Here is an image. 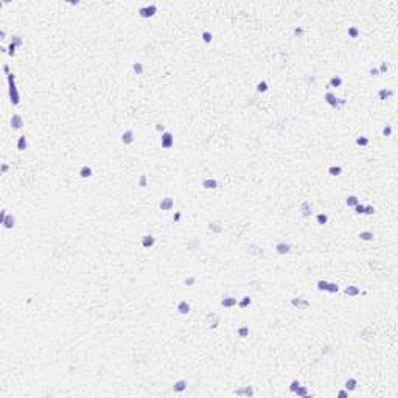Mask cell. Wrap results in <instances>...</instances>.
<instances>
[{"mask_svg": "<svg viewBox=\"0 0 398 398\" xmlns=\"http://www.w3.org/2000/svg\"><path fill=\"white\" fill-rule=\"evenodd\" d=\"M8 84H10V98H11V103L14 106L19 104L20 98H19V93H17V89H16V84H14V75L10 73L8 75Z\"/></svg>", "mask_w": 398, "mask_h": 398, "instance_id": "6da1fadb", "label": "cell"}, {"mask_svg": "<svg viewBox=\"0 0 398 398\" xmlns=\"http://www.w3.org/2000/svg\"><path fill=\"white\" fill-rule=\"evenodd\" d=\"M325 101H327L331 107H334V109H339V107H342L344 104H345V100L336 98V95L331 93V92H327V93H325Z\"/></svg>", "mask_w": 398, "mask_h": 398, "instance_id": "7a4b0ae2", "label": "cell"}, {"mask_svg": "<svg viewBox=\"0 0 398 398\" xmlns=\"http://www.w3.org/2000/svg\"><path fill=\"white\" fill-rule=\"evenodd\" d=\"M160 142H162V146H164L165 149H170L174 145V139H173V135H171L170 132H164V134H162Z\"/></svg>", "mask_w": 398, "mask_h": 398, "instance_id": "3957f363", "label": "cell"}, {"mask_svg": "<svg viewBox=\"0 0 398 398\" xmlns=\"http://www.w3.org/2000/svg\"><path fill=\"white\" fill-rule=\"evenodd\" d=\"M156 11H157V6L156 5H149V6L140 8V16L142 17H151V16H154Z\"/></svg>", "mask_w": 398, "mask_h": 398, "instance_id": "277c9868", "label": "cell"}, {"mask_svg": "<svg viewBox=\"0 0 398 398\" xmlns=\"http://www.w3.org/2000/svg\"><path fill=\"white\" fill-rule=\"evenodd\" d=\"M275 250H277V254H280V255L289 254V252H291V244H288V243H277Z\"/></svg>", "mask_w": 398, "mask_h": 398, "instance_id": "5b68a950", "label": "cell"}, {"mask_svg": "<svg viewBox=\"0 0 398 398\" xmlns=\"http://www.w3.org/2000/svg\"><path fill=\"white\" fill-rule=\"evenodd\" d=\"M159 207H160V209L164 210V212H168V210H171V209L174 207V201H173L171 197H165V199H162V201H160Z\"/></svg>", "mask_w": 398, "mask_h": 398, "instance_id": "8992f818", "label": "cell"}, {"mask_svg": "<svg viewBox=\"0 0 398 398\" xmlns=\"http://www.w3.org/2000/svg\"><path fill=\"white\" fill-rule=\"evenodd\" d=\"M295 308H298V310H306L310 306V302L308 300H305V298H298V297H295V298H292V302H291Z\"/></svg>", "mask_w": 398, "mask_h": 398, "instance_id": "52a82bcc", "label": "cell"}, {"mask_svg": "<svg viewBox=\"0 0 398 398\" xmlns=\"http://www.w3.org/2000/svg\"><path fill=\"white\" fill-rule=\"evenodd\" d=\"M300 210H302V216L303 218H308V216H311V213H313V210H311V204L310 202H302L300 204Z\"/></svg>", "mask_w": 398, "mask_h": 398, "instance_id": "ba28073f", "label": "cell"}, {"mask_svg": "<svg viewBox=\"0 0 398 398\" xmlns=\"http://www.w3.org/2000/svg\"><path fill=\"white\" fill-rule=\"evenodd\" d=\"M154 243H156V240H154V237H152V235H145L143 240H142V246H143V247H146V249H149V247L154 246Z\"/></svg>", "mask_w": 398, "mask_h": 398, "instance_id": "9c48e42d", "label": "cell"}, {"mask_svg": "<svg viewBox=\"0 0 398 398\" xmlns=\"http://www.w3.org/2000/svg\"><path fill=\"white\" fill-rule=\"evenodd\" d=\"M237 303H238V302H237V298H235V297H230V295H229V297H224L222 300H221V305L224 306V308H232V306H235Z\"/></svg>", "mask_w": 398, "mask_h": 398, "instance_id": "30bf717a", "label": "cell"}, {"mask_svg": "<svg viewBox=\"0 0 398 398\" xmlns=\"http://www.w3.org/2000/svg\"><path fill=\"white\" fill-rule=\"evenodd\" d=\"M185 389H187V381H185V379H179V381H176L174 386H173V390H174L176 393L184 392Z\"/></svg>", "mask_w": 398, "mask_h": 398, "instance_id": "8fae6325", "label": "cell"}, {"mask_svg": "<svg viewBox=\"0 0 398 398\" xmlns=\"http://www.w3.org/2000/svg\"><path fill=\"white\" fill-rule=\"evenodd\" d=\"M22 124H23V120H22V117L20 115H13V118H11V126H13V129H20L22 128Z\"/></svg>", "mask_w": 398, "mask_h": 398, "instance_id": "7c38bea8", "label": "cell"}, {"mask_svg": "<svg viewBox=\"0 0 398 398\" xmlns=\"http://www.w3.org/2000/svg\"><path fill=\"white\" fill-rule=\"evenodd\" d=\"M121 142L124 143V145H131L132 142H134V132L129 129V131H126V132H123V135H121Z\"/></svg>", "mask_w": 398, "mask_h": 398, "instance_id": "4fadbf2b", "label": "cell"}, {"mask_svg": "<svg viewBox=\"0 0 398 398\" xmlns=\"http://www.w3.org/2000/svg\"><path fill=\"white\" fill-rule=\"evenodd\" d=\"M177 311H179L180 314H188V313H190V303H188L187 300L179 302V305H177Z\"/></svg>", "mask_w": 398, "mask_h": 398, "instance_id": "5bb4252c", "label": "cell"}, {"mask_svg": "<svg viewBox=\"0 0 398 398\" xmlns=\"http://www.w3.org/2000/svg\"><path fill=\"white\" fill-rule=\"evenodd\" d=\"M14 222H16V219H14V216L13 215H6V218L3 219V227L5 229H13L14 227Z\"/></svg>", "mask_w": 398, "mask_h": 398, "instance_id": "9a60e30c", "label": "cell"}, {"mask_svg": "<svg viewBox=\"0 0 398 398\" xmlns=\"http://www.w3.org/2000/svg\"><path fill=\"white\" fill-rule=\"evenodd\" d=\"M237 395H247V396H252L254 395V389L250 386H246V387H241L237 390Z\"/></svg>", "mask_w": 398, "mask_h": 398, "instance_id": "2e32d148", "label": "cell"}, {"mask_svg": "<svg viewBox=\"0 0 398 398\" xmlns=\"http://www.w3.org/2000/svg\"><path fill=\"white\" fill-rule=\"evenodd\" d=\"M92 173H93V171H92V168H90V167H83V168L79 170V176L83 177V179L92 177Z\"/></svg>", "mask_w": 398, "mask_h": 398, "instance_id": "e0dca14e", "label": "cell"}, {"mask_svg": "<svg viewBox=\"0 0 398 398\" xmlns=\"http://www.w3.org/2000/svg\"><path fill=\"white\" fill-rule=\"evenodd\" d=\"M202 187L204 188H216L218 187V180L216 179H205V180H202Z\"/></svg>", "mask_w": 398, "mask_h": 398, "instance_id": "ac0fdd59", "label": "cell"}, {"mask_svg": "<svg viewBox=\"0 0 398 398\" xmlns=\"http://www.w3.org/2000/svg\"><path fill=\"white\" fill-rule=\"evenodd\" d=\"M356 379L355 378H350V379H347L345 381V389H347V392H351V390H355L356 389Z\"/></svg>", "mask_w": 398, "mask_h": 398, "instance_id": "d6986e66", "label": "cell"}, {"mask_svg": "<svg viewBox=\"0 0 398 398\" xmlns=\"http://www.w3.org/2000/svg\"><path fill=\"white\" fill-rule=\"evenodd\" d=\"M393 95V92L392 90H389V89H381L378 92V96H379V100H386V98H389V96H392Z\"/></svg>", "mask_w": 398, "mask_h": 398, "instance_id": "ffe728a7", "label": "cell"}, {"mask_svg": "<svg viewBox=\"0 0 398 398\" xmlns=\"http://www.w3.org/2000/svg\"><path fill=\"white\" fill-rule=\"evenodd\" d=\"M359 238L363 240V241H372V240H373V233H372V232H369V230L361 232V233H359Z\"/></svg>", "mask_w": 398, "mask_h": 398, "instance_id": "44dd1931", "label": "cell"}, {"mask_svg": "<svg viewBox=\"0 0 398 398\" xmlns=\"http://www.w3.org/2000/svg\"><path fill=\"white\" fill-rule=\"evenodd\" d=\"M345 204H347L348 207H355L356 204H359V199H358L356 196L351 194V196H348V197L345 199Z\"/></svg>", "mask_w": 398, "mask_h": 398, "instance_id": "7402d4cb", "label": "cell"}, {"mask_svg": "<svg viewBox=\"0 0 398 398\" xmlns=\"http://www.w3.org/2000/svg\"><path fill=\"white\" fill-rule=\"evenodd\" d=\"M361 291H359V288H356V286H347L345 288V294L347 295H358Z\"/></svg>", "mask_w": 398, "mask_h": 398, "instance_id": "603a6c76", "label": "cell"}, {"mask_svg": "<svg viewBox=\"0 0 398 398\" xmlns=\"http://www.w3.org/2000/svg\"><path fill=\"white\" fill-rule=\"evenodd\" d=\"M26 139H25V135H22V137H19V142H17V149L19 151H23V149H26Z\"/></svg>", "mask_w": 398, "mask_h": 398, "instance_id": "cb8c5ba5", "label": "cell"}, {"mask_svg": "<svg viewBox=\"0 0 398 398\" xmlns=\"http://www.w3.org/2000/svg\"><path fill=\"white\" fill-rule=\"evenodd\" d=\"M268 89H269V86H268V83L266 81H261V83H258L257 84V90L260 93H265V92H268Z\"/></svg>", "mask_w": 398, "mask_h": 398, "instance_id": "d4e9b609", "label": "cell"}, {"mask_svg": "<svg viewBox=\"0 0 398 398\" xmlns=\"http://www.w3.org/2000/svg\"><path fill=\"white\" fill-rule=\"evenodd\" d=\"M342 84V78L341 76H333L331 79H330V86L331 87H339Z\"/></svg>", "mask_w": 398, "mask_h": 398, "instance_id": "484cf974", "label": "cell"}, {"mask_svg": "<svg viewBox=\"0 0 398 398\" xmlns=\"http://www.w3.org/2000/svg\"><path fill=\"white\" fill-rule=\"evenodd\" d=\"M238 336H241V338L249 336V327H247V325H243V327L238 328Z\"/></svg>", "mask_w": 398, "mask_h": 398, "instance_id": "4316f807", "label": "cell"}, {"mask_svg": "<svg viewBox=\"0 0 398 398\" xmlns=\"http://www.w3.org/2000/svg\"><path fill=\"white\" fill-rule=\"evenodd\" d=\"M316 219H317V224H327V221H328V216L325 215V213H319L317 216H316Z\"/></svg>", "mask_w": 398, "mask_h": 398, "instance_id": "83f0119b", "label": "cell"}, {"mask_svg": "<svg viewBox=\"0 0 398 398\" xmlns=\"http://www.w3.org/2000/svg\"><path fill=\"white\" fill-rule=\"evenodd\" d=\"M328 173L331 174V176H339L341 173H342V168L341 167H330V170H328Z\"/></svg>", "mask_w": 398, "mask_h": 398, "instance_id": "f1b7e54d", "label": "cell"}, {"mask_svg": "<svg viewBox=\"0 0 398 398\" xmlns=\"http://www.w3.org/2000/svg\"><path fill=\"white\" fill-rule=\"evenodd\" d=\"M250 302H252V300H250V297L246 295V297H243V300H241V302H238V306H240V308H246V306L250 305Z\"/></svg>", "mask_w": 398, "mask_h": 398, "instance_id": "f546056e", "label": "cell"}, {"mask_svg": "<svg viewBox=\"0 0 398 398\" xmlns=\"http://www.w3.org/2000/svg\"><path fill=\"white\" fill-rule=\"evenodd\" d=\"M302 384H300V381H298V379H294V381L291 383V386H289V390H291L292 393H295L297 392V389L300 387Z\"/></svg>", "mask_w": 398, "mask_h": 398, "instance_id": "4dcf8cb0", "label": "cell"}, {"mask_svg": "<svg viewBox=\"0 0 398 398\" xmlns=\"http://www.w3.org/2000/svg\"><path fill=\"white\" fill-rule=\"evenodd\" d=\"M295 395H297V396H308V389H306V387H303V386H300V387L297 389Z\"/></svg>", "mask_w": 398, "mask_h": 398, "instance_id": "1f68e13d", "label": "cell"}, {"mask_svg": "<svg viewBox=\"0 0 398 398\" xmlns=\"http://www.w3.org/2000/svg\"><path fill=\"white\" fill-rule=\"evenodd\" d=\"M356 145H359V146H367V145H369V139L364 137V135H363V137H358L356 139Z\"/></svg>", "mask_w": 398, "mask_h": 398, "instance_id": "d6a6232c", "label": "cell"}, {"mask_svg": "<svg viewBox=\"0 0 398 398\" xmlns=\"http://www.w3.org/2000/svg\"><path fill=\"white\" fill-rule=\"evenodd\" d=\"M327 291H328L330 294H336V292L339 291V288H338V285H336V283H328Z\"/></svg>", "mask_w": 398, "mask_h": 398, "instance_id": "836d02e7", "label": "cell"}, {"mask_svg": "<svg viewBox=\"0 0 398 398\" xmlns=\"http://www.w3.org/2000/svg\"><path fill=\"white\" fill-rule=\"evenodd\" d=\"M132 69H134V72L137 75H140V73H143V66L140 64V62H134V66H132Z\"/></svg>", "mask_w": 398, "mask_h": 398, "instance_id": "e575fe53", "label": "cell"}, {"mask_svg": "<svg viewBox=\"0 0 398 398\" xmlns=\"http://www.w3.org/2000/svg\"><path fill=\"white\" fill-rule=\"evenodd\" d=\"M327 288H328V282H325V280L317 282V289L319 291H327Z\"/></svg>", "mask_w": 398, "mask_h": 398, "instance_id": "d590c367", "label": "cell"}, {"mask_svg": "<svg viewBox=\"0 0 398 398\" xmlns=\"http://www.w3.org/2000/svg\"><path fill=\"white\" fill-rule=\"evenodd\" d=\"M348 34H350V38H358L359 30L356 28V26H350V28H348Z\"/></svg>", "mask_w": 398, "mask_h": 398, "instance_id": "8d00e7d4", "label": "cell"}, {"mask_svg": "<svg viewBox=\"0 0 398 398\" xmlns=\"http://www.w3.org/2000/svg\"><path fill=\"white\" fill-rule=\"evenodd\" d=\"M202 41H204L205 44L212 42V33H210V31H204V33H202Z\"/></svg>", "mask_w": 398, "mask_h": 398, "instance_id": "74e56055", "label": "cell"}, {"mask_svg": "<svg viewBox=\"0 0 398 398\" xmlns=\"http://www.w3.org/2000/svg\"><path fill=\"white\" fill-rule=\"evenodd\" d=\"M210 229H212L213 232H221V230H222V225H221L219 222H212V224H210Z\"/></svg>", "mask_w": 398, "mask_h": 398, "instance_id": "f35d334b", "label": "cell"}, {"mask_svg": "<svg viewBox=\"0 0 398 398\" xmlns=\"http://www.w3.org/2000/svg\"><path fill=\"white\" fill-rule=\"evenodd\" d=\"M375 213V209L372 205H364V215H373Z\"/></svg>", "mask_w": 398, "mask_h": 398, "instance_id": "ab89813d", "label": "cell"}, {"mask_svg": "<svg viewBox=\"0 0 398 398\" xmlns=\"http://www.w3.org/2000/svg\"><path fill=\"white\" fill-rule=\"evenodd\" d=\"M11 44H14L16 47H19V45H22V39L19 38V36H14L13 41H11Z\"/></svg>", "mask_w": 398, "mask_h": 398, "instance_id": "60d3db41", "label": "cell"}, {"mask_svg": "<svg viewBox=\"0 0 398 398\" xmlns=\"http://www.w3.org/2000/svg\"><path fill=\"white\" fill-rule=\"evenodd\" d=\"M194 282H196V278H194V277H188V278H185V285H187V286H191Z\"/></svg>", "mask_w": 398, "mask_h": 398, "instance_id": "b9f144b4", "label": "cell"}, {"mask_svg": "<svg viewBox=\"0 0 398 398\" xmlns=\"http://www.w3.org/2000/svg\"><path fill=\"white\" fill-rule=\"evenodd\" d=\"M139 184H140V187H146V176H145V174H142V176H140Z\"/></svg>", "mask_w": 398, "mask_h": 398, "instance_id": "7bdbcfd3", "label": "cell"}, {"mask_svg": "<svg viewBox=\"0 0 398 398\" xmlns=\"http://www.w3.org/2000/svg\"><path fill=\"white\" fill-rule=\"evenodd\" d=\"M355 210H356V213H364V205L363 204H356Z\"/></svg>", "mask_w": 398, "mask_h": 398, "instance_id": "ee69618b", "label": "cell"}, {"mask_svg": "<svg viewBox=\"0 0 398 398\" xmlns=\"http://www.w3.org/2000/svg\"><path fill=\"white\" fill-rule=\"evenodd\" d=\"M383 134L384 135H390L392 134V128H390V126H384V128H383Z\"/></svg>", "mask_w": 398, "mask_h": 398, "instance_id": "f6af8a7d", "label": "cell"}, {"mask_svg": "<svg viewBox=\"0 0 398 398\" xmlns=\"http://www.w3.org/2000/svg\"><path fill=\"white\" fill-rule=\"evenodd\" d=\"M387 69H389V66L386 64V62H383L381 67H379V73H384V72H387Z\"/></svg>", "mask_w": 398, "mask_h": 398, "instance_id": "bcb514c9", "label": "cell"}, {"mask_svg": "<svg viewBox=\"0 0 398 398\" xmlns=\"http://www.w3.org/2000/svg\"><path fill=\"white\" fill-rule=\"evenodd\" d=\"M294 34H295V36H302V34H303V28H300V26L294 28Z\"/></svg>", "mask_w": 398, "mask_h": 398, "instance_id": "7dc6e473", "label": "cell"}, {"mask_svg": "<svg viewBox=\"0 0 398 398\" xmlns=\"http://www.w3.org/2000/svg\"><path fill=\"white\" fill-rule=\"evenodd\" d=\"M8 50H10V51H8V53H10V55L13 56V55H14V53H16V45H14V44H11V45H10V47H8Z\"/></svg>", "mask_w": 398, "mask_h": 398, "instance_id": "c3c4849f", "label": "cell"}, {"mask_svg": "<svg viewBox=\"0 0 398 398\" xmlns=\"http://www.w3.org/2000/svg\"><path fill=\"white\" fill-rule=\"evenodd\" d=\"M370 75L378 76V75H379V70H378V69H370Z\"/></svg>", "mask_w": 398, "mask_h": 398, "instance_id": "681fc988", "label": "cell"}, {"mask_svg": "<svg viewBox=\"0 0 398 398\" xmlns=\"http://www.w3.org/2000/svg\"><path fill=\"white\" fill-rule=\"evenodd\" d=\"M6 171H8V165L3 164V165H2V173H6Z\"/></svg>", "mask_w": 398, "mask_h": 398, "instance_id": "f907efd6", "label": "cell"}, {"mask_svg": "<svg viewBox=\"0 0 398 398\" xmlns=\"http://www.w3.org/2000/svg\"><path fill=\"white\" fill-rule=\"evenodd\" d=\"M156 129H157L159 132H160V131H162V132H164V126H160V124H157V126H156Z\"/></svg>", "mask_w": 398, "mask_h": 398, "instance_id": "816d5d0a", "label": "cell"}, {"mask_svg": "<svg viewBox=\"0 0 398 398\" xmlns=\"http://www.w3.org/2000/svg\"><path fill=\"white\" fill-rule=\"evenodd\" d=\"M179 219H180V213H176L174 215V221H179Z\"/></svg>", "mask_w": 398, "mask_h": 398, "instance_id": "f5cc1de1", "label": "cell"}, {"mask_svg": "<svg viewBox=\"0 0 398 398\" xmlns=\"http://www.w3.org/2000/svg\"><path fill=\"white\" fill-rule=\"evenodd\" d=\"M339 396H347V392H345V390H341V392H339Z\"/></svg>", "mask_w": 398, "mask_h": 398, "instance_id": "db71d44e", "label": "cell"}]
</instances>
